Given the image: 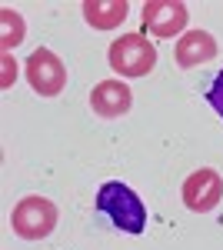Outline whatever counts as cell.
I'll list each match as a JSON object with an SVG mask.
<instances>
[{
    "label": "cell",
    "instance_id": "3957f363",
    "mask_svg": "<svg viewBox=\"0 0 223 250\" xmlns=\"http://www.w3.org/2000/svg\"><path fill=\"white\" fill-rule=\"evenodd\" d=\"M10 227L20 240H43L57 227V204L47 197H20L14 213H10Z\"/></svg>",
    "mask_w": 223,
    "mask_h": 250
},
{
    "label": "cell",
    "instance_id": "7a4b0ae2",
    "mask_svg": "<svg viewBox=\"0 0 223 250\" xmlns=\"http://www.w3.org/2000/svg\"><path fill=\"white\" fill-rule=\"evenodd\" d=\"M107 63L120 77H147L157 67V47L143 34H123V37H117L110 43Z\"/></svg>",
    "mask_w": 223,
    "mask_h": 250
},
{
    "label": "cell",
    "instance_id": "ba28073f",
    "mask_svg": "<svg viewBox=\"0 0 223 250\" xmlns=\"http://www.w3.org/2000/svg\"><path fill=\"white\" fill-rule=\"evenodd\" d=\"M173 57H177L180 70H193L200 63H210L217 57V37L206 34V30H186L173 47Z\"/></svg>",
    "mask_w": 223,
    "mask_h": 250
},
{
    "label": "cell",
    "instance_id": "7c38bea8",
    "mask_svg": "<svg viewBox=\"0 0 223 250\" xmlns=\"http://www.w3.org/2000/svg\"><path fill=\"white\" fill-rule=\"evenodd\" d=\"M0 63H3V80H0V87H10V83H14V77H17V60L10 57V54H3V60H0Z\"/></svg>",
    "mask_w": 223,
    "mask_h": 250
},
{
    "label": "cell",
    "instance_id": "30bf717a",
    "mask_svg": "<svg viewBox=\"0 0 223 250\" xmlns=\"http://www.w3.org/2000/svg\"><path fill=\"white\" fill-rule=\"evenodd\" d=\"M23 30H27V23H23V17L17 10L14 7H0V50L3 54H10L14 47H20Z\"/></svg>",
    "mask_w": 223,
    "mask_h": 250
},
{
    "label": "cell",
    "instance_id": "6da1fadb",
    "mask_svg": "<svg viewBox=\"0 0 223 250\" xmlns=\"http://www.w3.org/2000/svg\"><path fill=\"white\" fill-rule=\"evenodd\" d=\"M97 210L103 217H110L113 227H120L127 233L147 230V207H143V200L120 180H110V184H103L97 190Z\"/></svg>",
    "mask_w": 223,
    "mask_h": 250
},
{
    "label": "cell",
    "instance_id": "9c48e42d",
    "mask_svg": "<svg viewBox=\"0 0 223 250\" xmlns=\"http://www.w3.org/2000/svg\"><path fill=\"white\" fill-rule=\"evenodd\" d=\"M83 20L90 23L93 30H113L127 20L130 3L127 0H83Z\"/></svg>",
    "mask_w": 223,
    "mask_h": 250
},
{
    "label": "cell",
    "instance_id": "5b68a950",
    "mask_svg": "<svg viewBox=\"0 0 223 250\" xmlns=\"http://www.w3.org/2000/svg\"><path fill=\"white\" fill-rule=\"evenodd\" d=\"M186 20H190V10L183 0H147L143 3V27L153 37H183Z\"/></svg>",
    "mask_w": 223,
    "mask_h": 250
},
{
    "label": "cell",
    "instance_id": "8992f818",
    "mask_svg": "<svg viewBox=\"0 0 223 250\" xmlns=\"http://www.w3.org/2000/svg\"><path fill=\"white\" fill-rule=\"evenodd\" d=\"M180 197L193 213H210L223 197V177L217 170H210V167H200L183 180Z\"/></svg>",
    "mask_w": 223,
    "mask_h": 250
},
{
    "label": "cell",
    "instance_id": "8fae6325",
    "mask_svg": "<svg viewBox=\"0 0 223 250\" xmlns=\"http://www.w3.org/2000/svg\"><path fill=\"white\" fill-rule=\"evenodd\" d=\"M206 100H210V107L220 114V120H223V70L213 77V83H210V90H206Z\"/></svg>",
    "mask_w": 223,
    "mask_h": 250
},
{
    "label": "cell",
    "instance_id": "277c9868",
    "mask_svg": "<svg viewBox=\"0 0 223 250\" xmlns=\"http://www.w3.org/2000/svg\"><path fill=\"white\" fill-rule=\"evenodd\" d=\"M27 83H30L34 94H40V97H57L67 87V67H63V60L57 57L54 50L37 47V50L27 57Z\"/></svg>",
    "mask_w": 223,
    "mask_h": 250
},
{
    "label": "cell",
    "instance_id": "52a82bcc",
    "mask_svg": "<svg viewBox=\"0 0 223 250\" xmlns=\"http://www.w3.org/2000/svg\"><path fill=\"white\" fill-rule=\"evenodd\" d=\"M90 107L97 117H123L133 107V94L123 80H100L97 87L90 90Z\"/></svg>",
    "mask_w": 223,
    "mask_h": 250
}]
</instances>
